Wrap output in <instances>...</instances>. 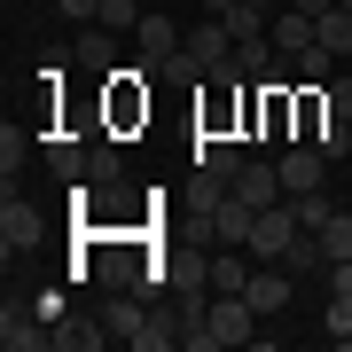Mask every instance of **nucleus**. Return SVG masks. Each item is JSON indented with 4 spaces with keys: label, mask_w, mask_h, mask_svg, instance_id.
<instances>
[{
    "label": "nucleus",
    "mask_w": 352,
    "mask_h": 352,
    "mask_svg": "<svg viewBox=\"0 0 352 352\" xmlns=\"http://www.w3.org/2000/svg\"><path fill=\"white\" fill-rule=\"evenodd\" d=\"M251 337H258V305L251 298H204L180 321V344L188 352H227V344H251Z\"/></svg>",
    "instance_id": "f257e3e1"
},
{
    "label": "nucleus",
    "mask_w": 352,
    "mask_h": 352,
    "mask_svg": "<svg viewBox=\"0 0 352 352\" xmlns=\"http://www.w3.org/2000/svg\"><path fill=\"white\" fill-rule=\"evenodd\" d=\"M298 235H305V227H298V212H289V196H282V204H266V212H258V227H251L243 251H251L258 266H282V251H289Z\"/></svg>",
    "instance_id": "f03ea898"
},
{
    "label": "nucleus",
    "mask_w": 352,
    "mask_h": 352,
    "mask_svg": "<svg viewBox=\"0 0 352 352\" xmlns=\"http://www.w3.org/2000/svg\"><path fill=\"white\" fill-rule=\"evenodd\" d=\"M39 235H47L39 204H32V196H16V180H8V196H0V251H8V266H16V251H32Z\"/></svg>",
    "instance_id": "7ed1b4c3"
},
{
    "label": "nucleus",
    "mask_w": 352,
    "mask_h": 352,
    "mask_svg": "<svg viewBox=\"0 0 352 352\" xmlns=\"http://www.w3.org/2000/svg\"><path fill=\"white\" fill-rule=\"evenodd\" d=\"M251 227H258V212L227 188V196L212 204V219H204V243H235V251H243V243H251Z\"/></svg>",
    "instance_id": "20e7f679"
},
{
    "label": "nucleus",
    "mask_w": 352,
    "mask_h": 352,
    "mask_svg": "<svg viewBox=\"0 0 352 352\" xmlns=\"http://www.w3.org/2000/svg\"><path fill=\"white\" fill-rule=\"evenodd\" d=\"M0 344H8V352H39V344H47V314H39V305H0Z\"/></svg>",
    "instance_id": "39448f33"
},
{
    "label": "nucleus",
    "mask_w": 352,
    "mask_h": 352,
    "mask_svg": "<svg viewBox=\"0 0 352 352\" xmlns=\"http://www.w3.org/2000/svg\"><path fill=\"white\" fill-rule=\"evenodd\" d=\"M235 196L251 204V212H266V204H282V164H266V157H243V173H235Z\"/></svg>",
    "instance_id": "423d86ee"
},
{
    "label": "nucleus",
    "mask_w": 352,
    "mask_h": 352,
    "mask_svg": "<svg viewBox=\"0 0 352 352\" xmlns=\"http://www.w3.org/2000/svg\"><path fill=\"white\" fill-rule=\"evenodd\" d=\"M274 164H282V188H289V196H314V188H321V173H329V157L314 149V141H298V149H282Z\"/></svg>",
    "instance_id": "0eeeda50"
},
{
    "label": "nucleus",
    "mask_w": 352,
    "mask_h": 352,
    "mask_svg": "<svg viewBox=\"0 0 352 352\" xmlns=\"http://www.w3.org/2000/svg\"><path fill=\"white\" fill-rule=\"evenodd\" d=\"M266 39H274V55H282V63H298V55L321 39V24H314L305 8H289V16H274V24H266Z\"/></svg>",
    "instance_id": "6e6552de"
},
{
    "label": "nucleus",
    "mask_w": 352,
    "mask_h": 352,
    "mask_svg": "<svg viewBox=\"0 0 352 352\" xmlns=\"http://www.w3.org/2000/svg\"><path fill=\"white\" fill-rule=\"evenodd\" d=\"M196 173H212L235 188V173H243V149H235V133H196Z\"/></svg>",
    "instance_id": "1a4fd4ad"
},
{
    "label": "nucleus",
    "mask_w": 352,
    "mask_h": 352,
    "mask_svg": "<svg viewBox=\"0 0 352 352\" xmlns=\"http://www.w3.org/2000/svg\"><path fill=\"white\" fill-rule=\"evenodd\" d=\"M87 157H94V141H78V133H55L47 141V173L71 180V188H87Z\"/></svg>",
    "instance_id": "9d476101"
},
{
    "label": "nucleus",
    "mask_w": 352,
    "mask_h": 352,
    "mask_svg": "<svg viewBox=\"0 0 352 352\" xmlns=\"http://www.w3.org/2000/svg\"><path fill=\"white\" fill-rule=\"evenodd\" d=\"M47 344L55 352H102V344H110V321H47Z\"/></svg>",
    "instance_id": "9b49d317"
},
{
    "label": "nucleus",
    "mask_w": 352,
    "mask_h": 352,
    "mask_svg": "<svg viewBox=\"0 0 352 352\" xmlns=\"http://www.w3.org/2000/svg\"><path fill=\"white\" fill-rule=\"evenodd\" d=\"M180 47H188V55H196L204 71H212V63H227V55H235V32H227L219 16H204V24H196L188 39H180Z\"/></svg>",
    "instance_id": "f8f14e48"
},
{
    "label": "nucleus",
    "mask_w": 352,
    "mask_h": 352,
    "mask_svg": "<svg viewBox=\"0 0 352 352\" xmlns=\"http://www.w3.org/2000/svg\"><path fill=\"white\" fill-rule=\"evenodd\" d=\"M243 298L258 305V321H274L282 305H289V266H258V274H251V289H243Z\"/></svg>",
    "instance_id": "ddd939ff"
},
{
    "label": "nucleus",
    "mask_w": 352,
    "mask_h": 352,
    "mask_svg": "<svg viewBox=\"0 0 352 352\" xmlns=\"http://www.w3.org/2000/svg\"><path fill=\"white\" fill-rule=\"evenodd\" d=\"M78 63H87V71H102V78L118 71V47H110V24H78Z\"/></svg>",
    "instance_id": "4468645a"
},
{
    "label": "nucleus",
    "mask_w": 352,
    "mask_h": 352,
    "mask_svg": "<svg viewBox=\"0 0 352 352\" xmlns=\"http://www.w3.org/2000/svg\"><path fill=\"white\" fill-rule=\"evenodd\" d=\"M219 24L235 32V39H266V24H274V0H243V8H227Z\"/></svg>",
    "instance_id": "2eb2a0df"
},
{
    "label": "nucleus",
    "mask_w": 352,
    "mask_h": 352,
    "mask_svg": "<svg viewBox=\"0 0 352 352\" xmlns=\"http://www.w3.org/2000/svg\"><path fill=\"white\" fill-rule=\"evenodd\" d=\"M133 39H141V55H149V63H164V55L180 47V32H173V16H141V24H133Z\"/></svg>",
    "instance_id": "dca6fc26"
},
{
    "label": "nucleus",
    "mask_w": 352,
    "mask_h": 352,
    "mask_svg": "<svg viewBox=\"0 0 352 352\" xmlns=\"http://www.w3.org/2000/svg\"><path fill=\"white\" fill-rule=\"evenodd\" d=\"M289 71H298V78H305V87H329V78H337V71H344V55H329V47H321V39H314V47H305V55H298V63H289Z\"/></svg>",
    "instance_id": "f3484780"
},
{
    "label": "nucleus",
    "mask_w": 352,
    "mask_h": 352,
    "mask_svg": "<svg viewBox=\"0 0 352 352\" xmlns=\"http://www.w3.org/2000/svg\"><path fill=\"white\" fill-rule=\"evenodd\" d=\"M321 47L352 63V8H329V16H321Z\"/></svg>",
    "instance_id": "a211bd4d"
},
{
    "label": "nucleus",
    "mask_w": 352,
    "mask_h": 352,
    "mask_svg": "<svg viewBox=\"0 0 352 352\" xmlns=\"http://www.w3.org/2000/svg\"><path fill=\"white\" fill-rule=\"evenodd\" d=\"M118 173H126V157H118L110 141H94V157H87V188H110Z\"/></svg>",
    "instance_id": "6ab92c4d"
},
{
    "label": "nucleus",
    "mask_w": 352,
    "mask_h": 352,
    "mask_svg": "<svg viewBox=\"0 0 352 352\" xmlns=\"http://www.w3.org/2000/svg\"><path fill=\"white\" fill-rule=\"evenodd\" d=\"M289 212H298V227H329V212H337V204H329V188H314V196H289Z\"/></svg>",
    "instance_id": "aec40b11"
},
{
    "label": "nucleus",
    "mask_w": 352,
    "mask_h": 352,
    "mask_svg": "<svg viewBox=\"0 0 352 352\" xmlns=\"http://www.w3.org/2000/svg\"><path fill=\"white\" fill-rule=\"evenodd\" d=\"M321 251H329V258H352V212H329V227H321Z\"/></svg>",
    "instance_id": "412c9836"
},
{
    "label": "nucleus",
    "mask_w": 352,
    "mask_h": 352,
    "mask_svg": "<svg viewBox=\"0 0 352 352\" xmlns=\"http://www.w3.org/2000/svg\"><path fill=\"white\" fill-rule=\"evenodd\" d=\"M141 16H149V8H141V0H102V24H110V32H133Z\"/></svg>",
    "instance_id": "4be33fe9"
},
{
    "label": "nucleus",
    "mask_w": 352,
    "mask_h": 352,
    "mask_svg": "<svg viewBox=\"0 0 352 352\" xmlns=\"http://www.w3.org/2000/svg\"><path fill=\"white\" fill-rule=\"evenodd\" d=\"M0 173H8V180L24 173V133H16V126H0Z\"/></svg>",
    "instance_id": "5701e85b"
},
{
    "label": "nucleus",
    "mask_w": 352,
    "mask_h": 352,
    "mask_svg": "<svg viewBox=\"0 0 352 352\" xmlns=\"http://www.w3.org/2000/svg\"><path fill=\"white\" fill-rule=\"evenodd\" d=\"M329 344H352V298H329Z\"/></svg>",
    "instance_id": "b1692460"
},
{
    "label": "nucleus",
    "mask_w": 352,
    "mask_h": 352,
    "mask_svg": "<svg viewBox=\"0 0 352 352\" xmlns=\"http://www.w3.org/2000/svg\"><path fill=\"white\" fill-rule=\"evenodd\" d=\"M321 94H329V110H337V118H352V71H337Z\"/></svg>",
    "instance_id": "393cba45"
},
{
    "label": "nucleus",
    "mask_w": 352,
    "mask_h": 352,
    "mask_svg": "<svg viewBox=\"0 0 352 352\" xmlns=\"http://www.w3.org/2000/svg\"><path fill=\"white\" fill-rule=\"evenodd\" d=\"M102 282H110V289H133V258H126V251H118L110 266H102Z\"/></svg>",
    "instance_id": "a878e982"
},
{
    "label": "nucleus",
    "mask_w": 352,
    "mask_h": 352,
    "mask_svg": "<svg viewBox=\"0 0 352 352\" xmlns=\"http://www.w3.org/2000/svg\"><path fill=\"white\" fill-rule=\"evenodd\" d=\"M329 298H352V258H329Z\"/></svg>",
    "instance_id": "bb28decb"
},
{
    "label": "nucleus",
    "mask_w": 352,
    "mask_h": 352,
    "mask_svg": "<svg viewBox=\"0 0 352 352\" xmlns=\"http://www.w3.org/2000/svg\"><path fill=\"white\" fill-rule=\"evenodd\" d=\"M55 8H63L71 24H87V16H94V24H102V0H55Z\"/></svg>",
    "instance_id": "cd10ccee"
},
{
    "label": "nucleus",
    "mask_w": 352,
    "mask_h": 352,
    "mask_svg": "<svg viewBox=\"0 0 352 352\" xmlns=\"http://www.w3.org/2000/svg\"><path fill=\"white\" fill-rule=\"evenodd\" d=\"M289 8H305V16H314V24H321V16L337 8V0H289Z\"/></svg>",
    "instance_id": "c85d7f7f"
},
{
    "label": "nucleus",
    "mask_w": 352,
    "mask_h": 352,
    "mask_svg": "<svg viewBox=\"0 0 352 352\" xmlns=\"http://www.w3.org/2000/svg\"><path fill=\"white\" fill-rule=\"evenodd\" d=\"M204 8H212V16H227V8H243V0H204Z\"/></svg>",
    "instance_id": "c756f323"
},
{
    "label": "nucleus",
    "mask_w": 352,
    "mask_h": 352,
    "mask_svg": "<svg viewBox=\"0 0 352 352\" xmlns=\"http://www.w3.org/2000/svg\"><path fill=\"white\" fill-rule=\"evenodd\" d=\"M337 8H352V0H337Z\"/></svg>",
    "instance_id": "7c9ffc66"
}]
</instances>
